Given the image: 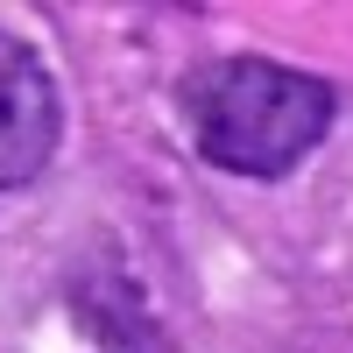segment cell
<instances>
[{
  "mask_svg": "<svg viewBox=\"0 0 353 353\" xmlns=\"http://www.w3.org/2000/svg\"><path fill=\"white\" fill-rule=\"evenodd\" d=\"M176 113L212 170L276 184L332 134V85L276 57H205L176 78Z\"/></svg>",
  "mask_w": 353,
  "mask_h": 353,
  "instance_id": "obj_1",
  "label": "cell"
},
{
  "mask_svg": "<svg viewBox=\"0 0 353 353\" xmlns=\"http://www.w3.org/2000/svg\"><path fill=\"white\" fill-rule=\"evenodd\" d=\"M64 141V99L57 78L14 28H0V191H21L50 170Z\"/></svg>",
  "mask_w": 353,
  "mask_h": 353,
  "instance_id": "obj_2",
  "label": "cell"
}]
</instances>
